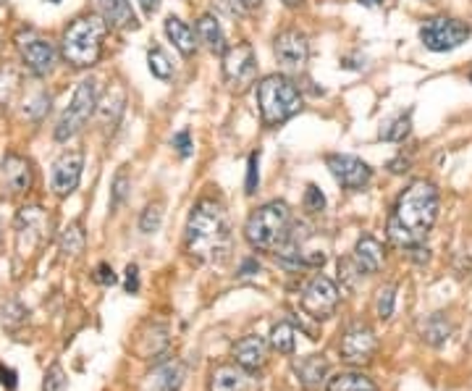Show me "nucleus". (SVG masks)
Listing matches in <instances>:
<instances>
[{
  "mask_svg": "<svg viewBox=\"0 0 472 391\" xmlns=\"http://www.w3.org/2000/svg\"><path fill=\"white\" fill-rule=\"evenodd\" d=\"M438 189L433 181L417 179L413 181L397 200L394 213L389 219V239L397 247H420L425 242V236L430 234V228L438 219Z\"/></svg>",
  "mask_w": 472,
  "mask_h": 391,
  "instance_id": "1",
  "label": "nucleus"
},
{
  "mask_svg": "<svg viewBox=\"0 0 472 391\" xmlns=\"http://www.w3.org/2000/svg\"><path fill=\"white\" fill-rule=\"evenodd\" d=\"M186 250L197 260H221L229 250V224L221 203L205 197L194 205L186 224Z\"/></svg>",
  "mask_w": 472,
  "mask_h": 391,
  "instance_id": "2",
  "label": "nucleus"
},
{
  "mask_svg": "<svg viewBox=\"0 0 472 391\" xmlns=\"http://www.w3.org/2000/svg\"><path fill=\"white\" fill-rule=\"evenodd\" d=\"M108 35V21L100 13L74 19L63 32V58L74 68H90L103 56V43Z\"/></svg>",
  "mask_w": 472,
  "mask_h": 391,
  "instance_id": "3",
  "label": "nucleus"
},
{
  "mask_svg": "<svg viewBox=\"0 0 472 391\" xmlns=\"http://www.w3.org/2000/svg\"><path fill=\"white\" fill-rule=\"evenodd\" d=\"M244 236L255 250H281L292 239V213L287 203H268L249 216Z\"/></svg>",
  "mask_w": 472,
  "mask_h": 391,
  "instance_id": "4",
  "label": "nucleus"
},
{
  "mask_svg": "<svg viewBox=\"0 0 472 391\" xmlns=\"http://www.w3.org/2000/svg\"><path fill=\"white\" fill-rule=\"evenodd\" d=\"M257 106L265 126H281L302 108L296 84L284 74H271L257 84Z\"/></svg>",
  "mask_w": 472,
  "mask_h": 391,
  "instance_id": "5",
  "label": "nucleus"
},
{
  "mask_svg": "<svg viewBox=\"0 0 472 391\" xmlns=\"http://www.w3.org/2000/svg\"><path fill=\"white\" fill-rule=\"evenodd\" d=\"M95 108H98V84H95V79H82L79 87L74 90L68 108L63 111L59 124H56V140L59 142L74 140L84 129V124L90 121Z\"/></svg>",
  "mask_w": 472,
  "mask_h": 391,
  "instance_id": "6",
  "label": "nucleus"
},
{
  "mask_svg": "<svg viewBox=\"0 0 472 391\" xmlns=\"http://www.w3.org/2000/svg\"><path fill=\"white\" fill-rule=\"evenodd\" d=\"M468 37H470V27L465 21L449 19V16H433L420 27V40L433 53L454 51L462 43H468Z\"/></svg>",
  "mask_w": 472,
  "mask_h": 391,
  "instance_id": "7",
  "label": "nucleus"
},
{
  "mask_svg": "<svg viewBox=\"0 0 472 391\" xmlns=\"http://www.w3.org/2000/svg\"><path fill=\"white\" fill-rule=\"evenodd\" d=\"M336 307H339V286L328 276L318 274L302 291V310L315 321H326L336 313Z\"/></svg>",
  "mask_w": 472,
  "mask_h": 391,
  "instance_id": "8",
  "label": "nucleus"
},
{
  "mask_svg": "<svg viewBox=\"0 0 472 391\" xmlns=\"http://www.w3.org/2000/svg\"><path fill=\"white\" fill-rule=\"evenodd\" d=\"M255 76H257L255 51L247 43L226 48V53H224V79H226V84L236 92H244L249 84H255Z\"/></svg>",
  "mask_w": 472,
  "mask_h": 391,
  "instance_id": "9",
  "label": "nucleus"
},
{
  "mask_svg": "<svg viewBox=\"0 0 472 391\" xmlns=\"http://www.w3.org/2000/svg\"><path fill=\"white\" fill-rule=\"evenodd\" d=\"M48 216L43 213V208H24L16 219V250L21 258H27L37 244H43L48 239Z\"/></svg>",
  "mask_w": 472,
  "mask_h": 391,
  "instance_id": "10",
  "label": "nucleus"
},
{
  "mask_svg": "<svg viewBox=\"0 0 472 391\" xmlns=\"http://www.w3.org/2000/svg\"><path fill=\"white\" fill-rule=\"evenodd\" d=\"M19 56H21L24 68H27L32 76L40 79V76H48V74L53 71V63H56V48H53L51 40L32 35V37H27V40L19 43Z\"/></svg>",
  "mask_w": 472,
  "mask_h": 391,
  "instance_id": "11",
  "label": "nucleus"
},
{
  "mask_svg": "<svg viewBox=\"0 0 472 391\" xmlns=\"http://www.w3.org/2000/svg\"><path fill=\"white\" fill-rule=\"evenodd\" d=\"M326 166L344 189H362L373 179V168L367 166L362 158H357V156H342V153L328 156Z\"/></svg>",
  "mask_w": 472,
  "mask_h": 391,
  "instance_id": "12",
  "label": "nucleus"
},
{
  "mask_svg": "<svg viewBox=\"0 0 472 391\" xmlns=\"http://www.w3.org/2000/svg\"><path fill=\"white\" fill-rule=\"evenodd\" d=\"M82 168H84V153L82 150H66L59 161L53 164V176H51V184H53V192L59 197L71 195L79 181H82Z\"/></svg>",
  "mask_w": 472,
  "mask_h": 391,
  "instance_id": "13",
  "label": "nucleus"
},
{
  "mask_svg": "<svg viewBox=\"0 0 472 391\" xmlns=\"http://www.w3.org/2000/svg\"><path fill=\"white\" fill-rule=\"evenodd\" d=\"M273 51H276V58H279V63H281L284 68H295L296 71V68H302V66L307 63V58H310V43H307L304 32H299V29H284V32L276 35Z\"/></svg>",
  "mask_w": 472,
  "mask_h": 391,
  "instance_id": "14",
  "label": "nucleus"
},
{
  "mask_svg": "<svg viewBox=\"0 0 472 391\" xmlns=\"http://www.w3.org/2000/svg\"><path fill=\"white\" fill-rule=\"evenodd\" d=\"M339 349H342V357H344L347 363L362 365V363H370V360H373V355H375V349H378V339H375V334H373L367 326L357 323V326H352V329L344 334Z\"/></svg>",
  "mask_w": 472,
  "mask_h": 391,
  "instance_id": "15",
  "label": "nucleus"
},
{
  "mask_svg": "<svg viewBox=\"0 0 472 391\" xmlns=\"http://www.w3.org/2000/svg\"><path fill=\"white\" fill-rule=\"evenodd\" d=\"M0 179L5 184V189L11 195H24L32 189V181H35V171L32 164L19 156V153H8L3 161H0Z\"/></svg>",
  "mask_w": 472,
  "mask_h": 391,
  "instance_id": "16",
  "label": "nucleus"
},
{
  "mask_svg": "<svg viewBox=\"0 0 472 391\" xmlns=\"http://www.w3.org/2000/svg\"><path fill=\"white\" fill-rule=\"evenodd\" d=\"M210 391H260V381L241 365H218L210 376Z\"/></svg>",
  "mask_w": 472,
  "mask_h": 391,
  "instance_id": "17",
  "label": "nucleus"
},
{
  "mask_svg": "<svg viewBox=\"0 0 472 391\" xmlns=\"http://www.w3.org/2000/svg\"><path fill=\"white\" fill-rule=\"evenodd\" d=\"M234 360L236 365H241V368H247L252 373L260 371L265 365V360H268V344H265V339L255 334L239 339L234 347Z\"/></svg>",
  "mask_w": 472,
  "mask_h": 391,
  "instance_id": "18",
  "label": "nucleus"
},
{
  "mask_svg": "<svg viewBox=\"0 0 472 391\" xmlns=\"http://www.w3.org/2000/svg\"><path fill=\"white\" fill-rule=\"evenodd\" d=\"M328 357L326 355H307V357H299L292 363V371H295L296 381L304 387V389H315L323 384V379L328 376Z\"/></svg>",
  "mask_w": 472,
  "mask_h": 391,
  "instance_id": "19",
  "label": "nucleus"
},
{
  "mask_svg": "<svg viewBox=\"0 0 472 391\" xmlns=\"http://www.w3.org/2000/svg\"><path fill=\"white\" fill-rule=\"evenodd\" d=\"M126 111V90H123V84L121 82H114L111 87H108V92H106V98L103 100H98V118H100V124H103V129H116L118 121H121V116Z\"/></svg>",
  "mask_w": 472,
  "mask_h": 391,
  "instance_id": "20",
  "label": "nucleus"
},
{
  "mask_svg": "<svg viewBox=\"0 0 472 391\" xmlns=\"http://www.w3.org/2000/svg\"><path fill=\"white\" fill-rule=\"evenodd\" d=\"M354 266L359 274H378L383 266V247L373 236H362L354 247Z\"/></svg>",
  "mask_w": 472,
  "mask_h": 391,
  "instance_id": "21",
  "label": "nucleus"
},
{
  "mask_svg": "<svg viewBox=\"0 0 472 391\" xmlns=\"http://www.w3.org/2000/svg\"><path fill=\"white\" fill-rule=\"evenodd\" d=\"M98 5H100V16L108 21V27H118V29H137L139 27L129 0H98Z\"/></svg>",
  "mask_w": 472,
  "mask_h": 391,
  "instance_id": "22",
  "label": "nucleus"
},
{
  "mask_svg": "<svg viewBox=\"0 0 472 391\" xmlns=\"http://www.w3.org/2000/svg\"><path fill=\"white\" fill-rule=\"evenodd\" d=\"M197 40L210 51V53H218L224 56L226 53V37H224V29L218 24V19L213 13H205L197 19Z\"/></svg>",
  "mask_w": 472,
  "mask_h": 391,
  "instance_id": "23",
  "label": "nucleus"
},
{
  "mask_svg": "<svg viewBox=\"0 0 472 391\" xmlns=\"http://www.w3.org/2000/svg\"><path fill=\"white\" fill-rule=\"evenodd\" d=\"M166 35H169V40L174 43V48H177L184 58H189L194 53V48H197L194 32H192V27H189L186 21H181L178 16H169V19H166Z\"/></svg>",
  "mask_w": 472,
  "mask_h": 391,
  "instance_id": "24",
  "label": "nucleus"
},
{
  "mask_svg": "<svg viewBox=\"0 0 472 391\" xmlns=\"http://www.w3.org/2000/svg\"><path fill=\"white\" fill-rule=\"evenodd\" d=\"M181 384H184V365L178 360H171V363L161 365L150 376V389L153 391H178Z\"/></svg>",
  "mask_w": 472,
  "mask_h": 391,
  "instance_id": "25",
  "label": "nucleus"
},
{
  "mask_svg": "<svg viewBox=\"0 0 472 391\" xmlns=\"http://www.w3.org/2000/svg\"><path fill=\"white\" fill-rule=\"evenodd\" d=\"M24 90V76L13 66H0V106L8 108L16 103V98Z\"/></svg>",
  "mask_w": 472,
  "mask_h": 391,
  "instance_id": "26",
  "label": "nucleus"
},
{
  "mask_svg": "<svg viewBox=\"0 0 472 391\" xmlns=\"http://www.w3.org/2000/svg\"><path fill=\"white\" fill-rule=\"evenodd\" d=\"M422 341H428L430 347H441L449 334H452V323L441 315V313H436V315H430L425 323H422Z\"/></svg>",
  "mask_w": 472,
  "mask_h": 391,
  "instance_id": "27",
  "label": "nucleus"
},
{
  "mask_svg": "<svg viewBox=\"0 0 472 391\" xmlns=\"http://www.w3.org/2000/svg\"><path fill=\"white\" fill-rule=\"evenodd\" d=\"M328 391H378V387L362 373H342L328 381Z\"/></svg>",
  "mask_w": 472,
  "mask_h": 391,
  "instance_id": "28",
  "label": "nucleus"
},
{
  "mask_svg": "<svg viewBox=\"0 0 472 391\" xmlns=\"http://www.w3.org/2000/svg\"><path fill=\"white\" fill-rule=\"evenodd\" d=\"M410 132H413V111L402 113L394 121H389L381 129V140H386V142H405L410 137Z\"/></svg>",
  "mask_w": 472,
  "mask_h": 391,
  "instance_id": "29",
  "label": "nucleus"
},
{
  "mask_svg": "<svg viewBox=\"0 0 472 391\" xmlns=\"http://www.w3.org/2000/svg\"><path fill=\"white\" fill-rule=\"evenodd\" d=\"M84 244H87V236H84L82 224H71L60 234V252L66 258H76L79 252H84Z\"/></svg>",
  "mask_w": 472,
  "mask_h": 391,
  "instance_id": "30",
  "label": "nucleus"
},
{
  "mask_svg": "<svg viewBox=\"0 0 472 391\" xmlns=\"http://www.w3.org/2000/svg\"><path fill=\"white\" fill-rule=\"evenodd\" d=\"M0 321H3V329H8V331H16V329H21V326L29 321V310H27L21 302H16V299H8V302L0 307Z\"/></svg>",
  "mask_w": 472,
  "mask_h": 391,
  "instance_id": "31",
  "label": "nucleus"
},
{
  "mask_svg": "<svg viewBox=\"0 0 472 391\" xmlns=\"http://www.w3.org/2000/svg\"><path fill=\"white\" fill-rule=\"evenodd\" d=\"M271 347L279 352V355H295L296 349V331L292 323H279L273 326L271 331Z\"/></svg>",
  "mask_w": 472,
  "mask_h": 391,
  "instance_id": "32",
  "label": "nucleus"
},
{
  "mask_svg": "<svg viewBox=\"0 0 472 391\" xmlns=\"http://www.w3.org/2000/svg\"><path fill=\"white\" fill-rule=\"evenodd\" d=\"M48 111H51V95L45 90H35L32 95H27V100H24V116L27 118L40 121Z\"/></svg>",
  "mask_w": 472,
  "mask_h": 391,
  "instance_id": "33",
  "label": "nucleus"
},
{
  "mask_svg": "<svg viewBox=\"0 0 472 391\" xmlns=\"http://www.w3.org/2000/svg\"><path fill=\"white\" fill-rule=\"evenodd\" d=\"M129 189H131L129 173H126V168H118V173L114 176V184H111V211H118L126 203Z\"/></svg>",
  "mask_w": 472,
  "mask_h": 391,
  "instance_id": "34",
  "label": "nucleus"
},
{
  "mask_svg": "<svg viewBox=\"0 0 472 391\" xmlns=\"http://www.w3.org/2000/svg\"><path fill=\"white\" fill-rule=\"evenodd\" d=\"M147 63H150V71H153V76H158V79H171V74H174V66H171V60L169 56L161 51V48H150V53H147Z\"/></svg>",
  "mask_w": 472,
  "mask_h": 391,
  "instance_id": "35",
  "label": "nucleus"
},
{
  "mask_svg": "<svg viewBox=\"0 0 472 391\" xmlns=\"http://www.w3.org/2000/svg\"><path fill=\"white\" fill-rule=\"evenodd\" d=\"M161 224H163V203H150L145 208L142 219H139V228L145 234H155L161 228Z\"/></svg>",
  "mask_w": 472,
  "mask_h": 391,
  "instance_id": "36",
  "label": "nucleus"
},
{
  "mask_svg": "<svg viewBox=\"0 0 472 391\" xmlns=\"http://www.w3.org/2000/svg\"><path fill=\"white\" fill-rule=\"evenodd\" d=\"M394 305H397V286H383L378 291V299H375V310H378V318L381 321H389L394 315Z\"/></svg>",
  "mask_w": 472,
  "mask_h": 391,
  "instance_id": "37",
  "label": "nucleus"
},
{
  "mask_svg": "<svg viewBox=\"0 0 472 391\" xmlns=\"http://www.w3.org/2000/svg\"><path fill=\"white\" fill-rule=\"evenodd\" d=\"M66 373H63V368H60L59 363L56 365H51L48 368V373H45V381H43V391H66Z\"/></svg>",
  "mask_w": 472,
  "mask_h": 391,
  "instance_id": "38",
  "label": "nucleus"
},
{
  "mask_svg": "<svg viewBox=\"0 0 472 391\" xmlns=\"http://www.w3.org/2000/svg\"><path fill=\"white\" fill-rule=\"evenodd\" d=\"M326 208V195L315 187V184H310L307 189H304V211L307 213H320Z\"/></svg>",
  "mask_w": 472,
  "mask_h": 391,
  "instance_id": "39",
  "label": "nucleus"
},
{
  "mask_svg": "<svg viewBox=\"0 0 472 391\" xmlns=\"http://www.w3.org/2000/svg\"><path fill=\"white\" fill-rule=\"evenodd\" d=\"M257 184H260V156L252 153L249 156V164H247V195H255L257 192Z\"/></svg>",
  "mask_w": 472,
  "mask_h": 391,
  "instance_id": "40",
  "label": "nucleus"
},
{
  "mask_svg": "<svg viewBox=\"0 0 472 391\" xmlns=\"http://www.w3.org/2000/svg\"><path fill=\"white\" fill-rule=\"evenodd\" d=\"M95 281L103 283V286H114V283H118V276L114 274V268H111L108 263H100V266L95 268Z\"/></svg>",
  "mask_w": 472,
  "mask_h": 391,
  "instance_id": "41",
  "label": "nucleus"
},
{
  "mask_svg": "<svg viewBox=\"0 0 472 391\" xmlns=\"http://www.w3.org/2000/svg\"><path fill=\"white\" fill-rule=\"evenodd\" d=\"M174 148H177V153L181 158H189V156H192V140H189V132H186V129L178 132L177 137H174Z\"/></svg>",
  "mask_w": 472,
  "mask_h": 391,
  "instance_id": "42",
  "label": "nucleus"
},
{
  "mask_svg": "<svg viewBox=\"0 0 472 391\" xmlns=\"http://www.w3.org/2000/svg\"><path fill=\"white\" fill-rule=\"evenodd\" d=\"M126 291L129 294H137L139 291V268L137 266H126Z\"/></svg>",
  "mask_w": 472,
  "mask_h": 391,
  "instance_id": "43",
  "label": "nucleus"
},
{
  "mask_svg": "<svg viewBox=\"0 0 472 391\" xmlns=\"http://www.w3.org/2000/svg\"><path fill=\"white\" fill-rule=\"evenodd\" d=\"M0 384L8 391L16 389V384H19V381H16V371L8 368V365H0Z\"/></svg>",
  "mask_w": 472,
  "mask_h": 391,
  "instance_id": "44",
  "label": "nucleus"
},
{
  "mask_svg": "<svg viewBox=\"0 0 472 391\" xmlns=\"http://www.w3.org/2000/svg\"><path fill=\"white\" fill-rule=\"evenodd\" d=\"M139 5H142V11H145V13H155V11H158V5H161V0H139Z\"/></svg>",
  "mask_w": 472,
  "mask_h": 391,
  "instance_id": "45",
  "label": "nucleus"
},
{
  "mask_svg": "<svg viewBox=\"0 0 472 391\" xmlns=\"http://www.w3.org/2000/svg\"><path fill=\"white\" fill-rule=\"evenodd\" d=\"M257 268H260V266H257L255 260H244V266H241V271H239V274H241V276H249V274H252V271H257Z\"/></svg>",
  "mask_w": 472,
  "mask_h": 391,
  "instance_id": "46",
  "label": "nucleus"
},
{
  "mask_svg": "<svg viewBox=\"0 0 472 391\" xmlns=\"http://www.w3.org/2000/svg\"><path fill=\"white\" fill-rule=\"evenodd\" d=\"M407 166H410V161H407V158H405V161L399 158V161L391 164V171H394V173H402V171H407Z\"/></svg>",
  "mask_w": 472,
  "mask_h": 391,
  "instance_id": "47",
  "label": "nucleus"
},
{
  "mask_svg": "<svg viewBox=\"0 0 472 391\" xmlns=\"http://www.w3.org/2000/svg\"><path fill=\"white\" fill-rule=\"evenodd\" d=\"M239 3H241V8H247V11H255V8H260L263 0H239Z\"/></svg>",
  "mask_w": 472,
  "mask_h": 391,
  "instance_id": "48",
  "label": "nucleus"
},
{
  "mask_svg": "<svg viewBox=\"0 0 472 391\" xmlns=\"http://www.w3.org/2000/svg\"><path fill=\"white\" fill-rule=\"evenodd\" d=\"M284 5H289V8H296V5H302V0H281Z\"/></svg>",
  "mask_w": 472,
  "mask_h": 391,
  "instance_id": "49",
  "label": "nucleus"
},
{
  "mask_svg": "<svg viewBox=\"0 0 472 391\" xmlns=\"http://www.w3.org/2000/svg\"><path fill=\"white\" fill-rule=\"evenodd\" d=\"M359 3H362V5H381L383 0H359Z\"/></svg>",
  "mask_w": 472,
  "mask_h": 391,
  "instance_id": "50",
  "label": "nucleus"
},
{
  "mask_svg": "<svg viewBox=\"0 0 472 391\" xmlns=\"http://www.w3.org/2000/svg\"><path fill=\"white\" fill-rule=\"evenodd\" d=\"M0 244H3V231H0Z\"/></svg>",
  "mask_w": 472,
  "mask_h": 391,
  "instance_id": "51",
  "label": "nucleus"
},
{
  "mask_svg": "<svg viewBox=\"0 0 472 391\" xmlns=\"http://www.w3.org/2000/svg\"><path fill=\"white\" fill-rule=\"evenodd\" d=\"M51 3H60V0H51Z\"/></svg>",
  "mask_w": 472,
  "mask_h": 391,
  "instance_id": "52",
  "label": "nucleus"
},
{
  "mask_svg": "<svg viewBox=\"0 0 472 391\" xmlns=\"http://www.w3.org/2000/svg\"><path fill=\"white\" fill-rule=\"evenodd\" d=\"M0 3H3V0H0Z\"/></svg>",
  "mask_w": 472,
  "mask_h": 391,
  "instance_id": "53",
  "label": "nucleus"
}]
</instances>
